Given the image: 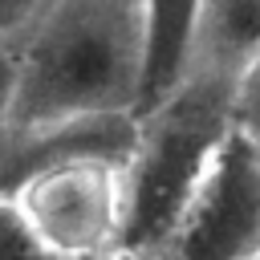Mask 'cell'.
<instances>
[{"label":"cell","mask_w":260,"mask_h":260,"mask_svg":"<svg viewBox=\"0 0 260 260\" xmlns=\"http://www.w3.org/2000/svg\"><path fill=\"white\" fill-rule=\"evenodd\" d=\"M138 4L53 0L16 53L8 130L138 110ZM4 130V134H8Z\"/></svg>","instance_id":"1"},{"label":"cell","mask_w":260,"mask_h":260,"mask_svg":"<svg viewBox=\"0 0 260 260\" xmlns=\"http://www.w3.org/2000/svg\"><path fill=\"white\" fill-rule=\"evenodd\" d=\"M228 93L211 81H187L162 110L142 118L134 158L126 162V223L130 256H162L211 154L228 138Z\"/></svg>","instance_id":"2"},{"label":"cell","mask_w":260,"mask_h":260,"mask_svg":"<svg viewBox=\"0 0 260 260\" xmlns=\"http://www.w3.org/2000/svg\"><path fill=\"white\" fill-rule=\"evenodd\" d=\"M4 199L20 223L61 260H106L122 248L126 167L118 162H57L16 183Z\"/></svg>","instance_id":"3"},{"label":"cell","mask_w":260,"mask_h":260,"mask_svg":"<svg viewBox=\"0 0 260 260\" xmlns=\"http://www.w3.org/2000/svg\"><path fill=\"white\" fill-rule=\"evenodd\" d=\"M167 260H260V146L228 126L167 252Z\"/></svg>","instance_id":"4"},{"label":"cell","mask_w":260,"mask_h":260,"mask_svg":"<svg viewBox=\"0 0 260 260\" xmlns=\"http://www.w3.org/2000/svg\"><path fill=\"white\" fill-rule=\"evenodd\" d=\"M199 20L203 0H138V122L162 110L191 81Z\"/></svg>","instance_id":"5"},{"label":"cell","mask_w":260,"mask_h":260,"mask_svg":"<svg viewBox=\"0 0 260 260\" xmlns=\"http://www.w3.org/2000/svg\"><path fill=\"white\" fill-rule=\"evenodd\" d=\"M256 53H260V0H203L191 81L232 89V81Z\"/></svg>","instance_id":"6"},{"label":"cell","mask_w":260,"mask_h":260,"mask_svg":"<svg viewBox=\"0 0 260 260\" xmlns=\"http://www.w3.org/2000/svg\"><path fill=\"white\" fill-rule=\"evenodd\" d=\"M228 126L240 138H248L252 146H260V53L232 81V93H228Z\"/></svg>","instance_id":"7"},{"label":"cell","mask_w":260,"mask_h":260,"mask_svg":"<svg viewBox=\"0 0 260 260\" xmlns=\"http://www.w3.org/2000/svg\"><path fill=\"white\" fill-rule=\"evenodd\" d=\"M0 260H61L20 223L8 199H0Z\"/></svg>","instance_id":"8"},{"label":"cell","mask_w":260,"mask_h":260,"mask_svg":"<svg viewBox=\"0 0 260 260\" xmlns=\"http://www.w3.org/2000/svg\"><path fill=\"white\" fill-rule=\"evenodd\" d=\"M53 0H0V49H16Z\"/></svg>","instance_id":"9"},{"label":"cell","mask_w":260,"mask_h":260,"mask_svg":"<svg viewBox=\"0 0 260 260\" xmlns=\"http://www.w3.org/2000/svg\"><path fill=\"white\" fill-rule=\"evenodd\" d=\"M12 102H16V53L0 49V134L8 130Z\"/></svg>","instance_id":"10"},{"label":"cell","mask_w":260,"mask_h":260,"mask_svg":"<svg viewBox=\"0 0 260 260\" xmlns=\"http://www.w3.org/2000/svg\"><path fill=\"white\" fill-rule=\"evenodd\" d=\"M106 260H167V256H130V252H114V256H106Z\"/></svg>","instance_id":"11"},{"label":"cell","mask_w":260,"mask_h":260,"mask_svg":"<svg viewBox=\"0 0 260 260\" xmlns=\"http://www.w3.org/2000/svg\"><path fill=\"white\" fill-rule=\"evenodd\" d=\"M130 4H138V0H130Z\"/></svg>","instance_id":"12"}]
</instances>
